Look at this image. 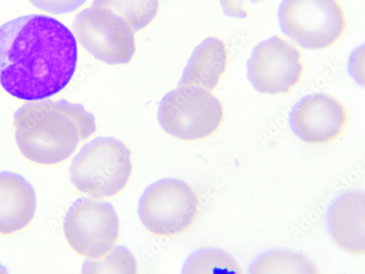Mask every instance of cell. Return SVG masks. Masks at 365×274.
I'll return each instance as SVG.
<instances>
[{"label": "cell", "instance_id": "2e32d148", "mask_svg": "<svg viewBox=\"0 0 365 274\" xmlns=\"http://www.w3.org/2000/svg\"><path fill=\"white\" fill-rule=\"evenodd\" d=\"M182 273L241 274V267L227 253L203 248L192 253L182 268Z\"/></svg>", "mask_w": 365, "mask_h": 274}, {"label": "cell", "instance_id": "30bf717a", "mask_svg": "<svg viewBox=\"0 0 365 274\" xmlns=\"http://www.w3.org/2000/svg\"><path fill=\"white\" fill-rule=\"evenodd\" d=\"M289 123L294 133L309 144H327L345 131L349 113L344 105L325 93L302 98L292 108Z\"/></svg>", "mask_w": 365, "mask_h": 274}, {"label": "cell", "instance_id": "9c48e42d", "mask_svg": "<svg viewBox=\"0 0 365 274\" xmlns=\"http://www.w3.org/2000/svg\"><path fill=\"white\" fill-rule=\"evenodd\" d=\"M248 78L261 94H287L297 86L305 72L302 54L279 36L258 44L247 64Z\"/></svg>", "mask_w": 365, "mask_h": 274}, {"label": "cell", "instance_id": "4fadbf2b", "mask_svg": "<svg viewBox=\"0 0 365 274\" xmlns=\"http://www.w3.org/2000/svg\"><path fill=\"white\" fill-rule=\"evenodd\" d=\"M228 60L226 44L215 37L207 38L193 51L178 86L192 85L214 91L227 71Z\"/></svg>", "mask_w": 365, "mask_h": 274}, {"label": "cell", "instance_id": "8992f818", "mask_svg": "<svg viewBox=\"0 0 365 274\" xmlns=\"http://www.w3.org/2000/svg\"><path fill=\"white\" fill-rule=\"evenodd\" d=\"M199 215L198 198L185 181L165 178L150 185L138 203V216L151 233L173 237L188 230Z\"/></svg>", "mask_w": 365, "mask_h": 274}, {"label": "cell", "instance_id": "6da1fadb", "mask_svg": "<svg viewBox=\"0 0 365 274\" xmlns=\"http://www.w3.org/2000/svg\"><path fill=\"white\" fill-rule=\"evenodd\" d=\"M77 64L76 37L55 18L30 14L0 26V86L16 99L56 96L70 83Z\"/></svg>", "mask_w": 365, "mask_h": 274}, {"label": "cell", "instance_id": "5b68a950", "mask_svg": "<svg viewBox=\"0 0 365 274\" xmlns=\"http://www.w3.org/2000/svg\"><path fill=\"white\" fill-rule=\"evenodd\" d=\"M278 18L282 32L310 50L336 44L348 26L345 10L339 0H283Z\"/></svg>", "mask_w": 365, "mask_h": 274}, {"label": "cell", "instance_id": "277c9868", "mask_svg": "<svg viewBox=\"0 0 365 274\" xmlns=\"http://www.w3.org/2000/svg\"><path fill=\"white\" fill-rule=\"evenodd\" d=\"M225 118L221 101L211 91L192 85L178 86L160 103L158 119L168 135L182 141H200L214 135Z\"/></svg>", "mask_w": 365, "mask_h": 274}, {"label": "cell", "instance_id": "7a4b0ae2", "mask_svg": "<svg viewBox=\"0 0 365 274\" xmlns=\"http://www.w3.org/2000/svg\"><path fill=\"white\" fill-rule=\"evenodd\" d=\"M15 141L28 161L51 166L68 161L98 129L94 114L66 99L22 105L14 115Z\"/></svg>", "mask_w": 365, "mask_h": 274}, {"label": "cell", "instance_id": "44dd1931", "mask_svg": "<svg viewBox=\"0 0 365 274\" xmlns=\"http://www.w3.org/2000/svg\"><path fill=\"white\" fill-rule=\"evenodd\" d=\"M8 273L6 268L0 262V273Z\"/></svg>", "mask_w": 365, "mask_h": 274}, {"label": "cell", "instance_id": "7c38bea8", "mask_svg": "<svg viewBox=\"0 0 365 274\" xmlns=\"http://www.w3.org/2000/svg\"><path fill=\"white\" fill-rule=\"evenodd\" d=\"M37 197L31 184L21 175L0 172V235H10L34 220Z\"/></svg>", "mask_w": 365, "mask_h": 274}, {"label": "cell", "instance_id": "d6986e66", "mask_svg": "<svg viewBox=\"0 0 365 274\" xmlns=\"http://www.w3.org/2000/svg\"><path fill=\"white\" fill-rule=\"evenodd\" d=\"M258 0H220L224 14L231 18L245 19L250 16L249 4H256Z\"/></svg>", "mask_w": 365, "mask_h": 274}, {"label": "cell", "instance_id": "5bb4252c", "mask_svg": "<svg viewBox=\"0 0 365 274\" xmlns=\"http://www.w3.org/2000/svg\"><path fill=\"white\" fill-rule=\"evenodd\" d=\"M250 273H319V268L307 256L287 250L268 252L253 262Z\"/></svg>", "mask_w": 365, "mask_h": 274}, {"label": "cell", "instance_id": "3957f363", "mask_svg": "<svg viewBox=\"0 0 365 274\" xmlns=\"http://www.w3.org/2000/svg\"><path fill=\"white\" fill-rule=\"evenodd\" d=\"M132 173L131 151L113 137H98L85 143L70 167L75 188L94 198L120 194L127 188Z\"/></svg>", "mask_w": 365, "mask_h": 274}, {"label": "cell", "instance_id": "ffe728a7", "mask_svg": "<svg viewBox=\"0 0 365 274\" xmlns=\"http://www.w3.org/2000/svg\"><path fill=\"white\" fill-rule=\"evenodd\" d=\"M364 46L355 50L349 61V72L352 77L361 85L364 86Z\"/></svg>", "mask_w": 365, "mask_h": 274}, {"label": "cell", "instance_id": "9a60e30c", "mask_svg": "<svg viewBox=\"0 0 365 274\" xmlns=\"http://www.w3.org/2000/svg\"><path fill=\"white\" fill-rule=\"evenodd\" d=\"M160 0H94L91 6L105 7L123 17L135 33L147 27L157 17Z\"/></svg>", "mask_w": 365, "mask_h": 274}, {"label": "cell", "instance_id": "ba28073f", "mask_svg": "<svg viewBox=\"0 0 365 274\" xmlns=\"http://www.w3.org/2000/svg\"><path fill=\"white\" fill-rule=\"evenodd\" d=\"M63 229L68 245L76 253L87 259L98 260L114 248L120 224L111 203L82 197L68 210Z\"/></svg>", "mask_w": 365, "mask_h": 274}, {"label": "cell", "instance_id": "52a82bcc", "mask_svg": "<svg viewBox=\"0 0 365 274\" xmlns=\"http://www.w3.org/2000/svg\"><path fill=\"white\" fill-rule=\"evenodd\" d=\"M73 29L79 44L104 64L127 65L135 54L133 29L108 8L91 6L81 11L73 20Z\"/></svg>", "mask_w": 365, "mask_h": 274}, {"label": "cell", "instance_id": "8fae6325", "mask_svg": "<svg viewBox=\"0 0 365 274\" xmlns=\"http://www.w3.org/2000/svg\"><path fill=\"white\" fill-rule=\"evenodd\" d=\"M329 233L345 252L359 257L365 255V195L352 191L340 196L329 207Z\"/></svg>", "mask_w": 365, "mask_h": 274}, {"label": "cell", "instance_id": "e0dca14e", "mask_svg": "<svg viewBox=\"0 0 365 274\" xmlns=\"http://www.w3.org/2000/svg\"><path fill=\"white\" fill-rule=\"evenodd\" d=\"M138 264L132 253L124 246H116L98 260H86L82 267L83 273H136Z\"/></svg>", "mask_w": 365, "mask_h": 274}, {"label": "cell", "instance_id": "ac0fdd59", "mask_svg": "<svg viewBox=\"0 0 365 274\" xmlns=\"http://www.w3.org/2000/svg\"><path fill=\"white\" fill-rule=\"evenodd\" d=\"M38 10L53 14L73 13L83 6L88 0H28Z\"/></svg>", "mask_w": 365, "mask_h": 274}]
</instances>
